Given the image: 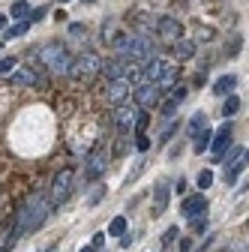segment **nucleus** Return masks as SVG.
I'll list each match as a JSON object with an SVG mask.
<instances>
[{"label":"nucleus","mask_w":249,"mask_h":252,"mask_svg":"<svg viewBox=\"0 0 249 252\" xmlns=\"http://www.w3.org/2000/svg\"><path fill=\"white\" fill-rule=\"evenodd\" d=\"M36 60L42 63L45 69H51V72H69V66H72V57H69L66 45H60V42L42 45V48L36 51Z\"/></svg>","instance_id":"f257e3e1"},{"label":"nucleus","mask_w":249,"mask_h":252,"mask_svg":"<svg viewBox=\"0 0 249 252\" xmlns=\"http://www.w3.org/2000/svg\"><path fill=\"white\" fill-rule=\"evenodd\" d=\"M24 207H27V234H33L45 225V219L51 213V201L45 195H33V198L24 201Z\"/></svg>","instance_id":"f03ea898"},{"label":"nucleus","mask_w":249,"mask_h":252,"mask_svg":"<svg viewBox=\"0 0 249 252\" xmlns=\"http://www.w3.org/2000/svg\"><path fill=\"white\" fill-rule=\"evenodd\" d=\"M105 69V63L96 57V54H78L75 60H72V66H69V75L72 78H93V75H99Z\"/></svg>","instance_id":"7ed1b4c3"},{"label":"nucleus","mask_w":249,"mask_h":252,"mask_svg":"<svg viewBox=\"0 0 249 252\" xmlns=\"http://www.w3.org/2000/svg\"><path fill=\"white\" fill-rule=\"evenodd\" d=\"M72 183H75V171L72 168H60L51 180V201L60 204V201H66L69 192H72Z\"/></svg>","instance_id":"20e7f679"},{"label":"nucleus","mask_w":249,"mask_h":252,"mask_svg":"<svg viewBox=\"0 0 249 252\" xmlns=\"http://www.w3.org/2000/svg\"><path fill=\"white\" fill-rule=\"evenodd\" d=\"M105 165H108V150H105V144H96V147H93V153L87 156L84 177H87V180L102 177V174H105Z\"/></svg>","instance_id":"39448f33"},{"label":"nucleus","mask_w":249,"mask_h":252,"mask_svg":"<svg viewBox=\"0 0 249 252\" xmlns=\"http://www.w3.org/2000/svg\"><path fill=\"white\" fill-rule=\"evenodd\" d=\"M174 78V66L168 60H162V57H153L147 66H144V81H150V84H159V81H171Z\"/></svg>","instance_id":"423d86ee"},{"label":"nucleus","mask_w":249,"mask_h":252,"mask_svg":"<svg viewBox=\"0 0 249 252\" xmlns=\"http://www.w3.org/2000/svg\"><path fill=\"white\" fill-rule=\"evenodd\" d=\"M159 99H162V90H159V84H150V81H144L138 90H135V105L141 108V111H153L159 105Z\"/></svg>","instance_id":"0eeeda50"},{"label":"nucleus","mask_w":249,"mask_h":252,"mask_svg":"<svg viewBox=\"0 0 249 252\" xmlns=\"http://www.w3.org/2000/svg\"><path fill=\"white\" fill-rule=\"evenodd\" d=\"M180 213H183L186 219H204V213H207V198H204L201 192H198V195H189V198H183Z\"/></svg>","instance_id":"6e6552de"},{"label":"nucleus","mask_w":249,"mask_h":252,"mask_svg":"<svg viewBox=\"0 0 249 252\" xmlns=\"http://www.w3.org/2000/svg\"><path fill=\"white\" fill-rule=\"evenodd\" d=\"M135 120H138V108H132V105H117V111H114V126L120 132H129L132 126H135Z\"/></svg>","instance_id":"1a4fd4ad"},{"label":"nucleus","mask_w":249,"mask_h":252,"mask_svg":"<svg viewBox=\"0 0 249 252\" xmlns=\"http://www.w3.org/2000/svg\"><path fill=\"white\" fill-rule=\"evenodd\" d=\"M156 30H159V36H162V39H168V42H177V39H180V33H183L180 21H174L171 15H162V18L156 21Z\"/></svg>","instance_id":"9d476101"},{"label":"nucleus","mask_w":249,"mask_h":252,"mask_svg":"<svg viewBox=\"0 0 249 252\" xmlns=\"http://www.w3.org/2000/svg\"><path fill=\"white\" fill-rule=\"evenodd\" d=\"M129 93H132V87H129V81H126V78L111 81V87H108V102H111V105H126Z\"/></svg>","instance_id":"9b49d317"},{"label":"nucleus","mask_w":249,"mask_h":252,"mask_svg":"<svg viewBox=\"0 0 249 252\" xmlns=\"http://www.w3.org/2000/svg\"><path fill=\"white\" fill-rule=\"evenodd\" d=\"M210 150H213V153L231 150V123H222L219 129H216V135H213V141H210Z\"/></svg>","instance_id":"f8f14e48"},{"label":"nucleus","mask_w":249,"mask_h":252,"mask_svg":"<svg viewBox=\"0 0 249 252\" xmlns=\"http://www.w3.org/2000/svg\"><path fill=\"white\" fill-rule=\"evenodd\" d=\"M12 81H15V84H30V87H42V78H39V72H36L33 66H27V69H15Z\"/></svg>","instance_id":"ddd939ff"},{"label":"nucleus","mask_w":249,"mask_h":252,"mask_svg":"<svg viewBox=\"0 0 249 252\" xmlns=\"http://www.w3.org/2000/svg\"><path fill=\"white\" fill-rule=\"evenodd\" d=\"M165 204H168V186L159 183V186H156V195H153V216L165 213Z\"/></svg>","instance_id":"4468645a"},{"label":"nucleus","mask_w":249,"mask_h":252,"mask_svg":"<svg viewBox=\"0 0 249 252\" xmlns=\"http://www.w3.org/2000/svg\"><path fill=\"white\" fill-rule=\"evenodd\" d=\"M234 84H237V78H234V75H222V78H216V81H213V93L225 96V93H231V90H234Z\"/></svg>","instance_id":"2eb2a0df"},{"label":"nucleus","mask_w":249,"mask_h":252,"mask_svg":"<svg viewBox=\"0 0 249 252\" xmlns=\"http://www.w3.org/2000/svg\"><path fill=\"white\" fill-rule=\"evenodd\" d=\"M195 54V42H189V39H177L174 42V57L177 60H186V57H192Z\"/></svg>","instance_id":"dca6fc26"},{"label":"nucleus","mask_w":249,"mask_h":252,"mask_svg":"<svg viewBox=\"0 0 249 252\" xmlns=\"http://www.w3.org/2000/svg\"><path fill=\"white\" fill-rule=\"evenodd\" d=\"M204 129H207V114H204V111L192 114V120H189V135H192V138H198Z\"/></svg>","instance_id":"f3484780"},{"label":"nucleus","mask_w":249,"mask_h":252,"mask_svg":"<svg viewBox=\"0 0 249 252\" xmlns=\"http://www.w3.org/2000/svg\"><path fill=\"white\" fill-rule=\"evenodd\" d=\"M108 234L111 237H123V234H126V216H114L111 225H108Z\"/></svg>","instance_id":"a211bd4d"},{"label":"nucleus","mask_w":249,"mask_h":252,"mask_svg":"<svg viewBox=\"0 0 249 252\" xmlns=\"http://www.w3.org/2000/svg\"><path fill=\"white\" fill-rule=\"evenodd\" d=\"M30 18H24V21H18V24H12V27H6V39H12V36H24L27 30H30Z\"/></svg>","instance_id":"6ab92c4d"},{"label":"nucleus","mask_w":249,"mask_h":252,"mask_svg":"<svg viewBox=\"0 0 249 252\" xmlns=\"http://www.w3.org/2000/svg\"><path fill=\"white\" fill-rule=\"evenodd\" d=\"M12 18H30V6H27V0H15L12 9H9Z\"/></svg>","instance_id":"aec40b11"},{"label":"nucleus","mask_w":249,"mask_h":252,"mask_svg":"<svg viewBox=\"0 0 249 252\" xmlns=\"http://www.w3.org/2000/svg\"><path fill=\"white\" fill-rule=\"evenodd\" d=\"M210 138H213V135H210V129H204V132H201V135L195 138V144H192V150H195V153H204V150L210 147Z\"/></svg>","instance_id":"412c9836"},{"label":"nucleus","mask_w":249,"mask_h":252,"mask_svg":"<svg viewBox=\"0 0 249 252\" xmlns=\"http://www.w3.org/2000/svg\"><path fill=\"white\" fill-rule=\"evenodd\" d=\"M222 111H225V117L237 114V111H240V99H237V96H228V99H225V105H222Z\"/></svg>","instance_id":"4be33fe9"},{"label":"nucleus","mask_w":249,"mask_h":252,"mask_svg":"<svg viewBox=\"0 0 249 252\" xmlns=\"http://www.w3.org/2000/svg\"><path fill=\"white\" fill-rule=\"evenodd\" d=\"M180 129V123H168L165 126V129H162V135H159V144H168L171 138H174V132Z\"/></svg>","instance_id":"5701e85b"},{"label":"nucleus","mask_w":249,"mask_h":252,"mask_svg":"<svg viewBox=\"0 0 249 252\" xmlns=\"http://www.w3.org/2000/svg\"><path fill=\"white\" fill-rule=\"evenodd\" d=\"M15 57H0V75H9L12 69H15Z\"/></svg>","instance_id":"b1692460"},{"label":"nucleus","mask_w":249,"mask_h":252,"mask_svg":"<svg viewBox=\"0 0 249 252\" xmlns=\"http://www.w3.org/2000/svg\"><path fill=\"white\" fill-rule=\"evenodd\" d=\"M210 183H213V171H207V168L198 171V189H207Z\"/></svg>","instance_id":"393cba45"},{"label":"nucleus","mask_w":249,"mask_h":252,"mask_svg":"<svg viewBox=\"0 0 249 252\" xmlns=\"http://www.w3.org/2000/svg\"><path fill=\"white\" fill-rule=\"evenodd\" d=\"M174 237H180V231H177V225H171V228H168V231L162 234V243H165V246H171V243H174Z\"/></svg>","instance_id":"a878e982"},{"label":"nucleus","mask_w":249,"mask_h":252,"mask_svg":"<svg viewBox=\"0 0 249 252\" xmlns=\"http://www.w3.org/2000/svg\"><path fill=\"white\" fill-rule=\"evenodd\" d=\"M147 123H150V117H147V114H138V120H135V132H138V135H144Z\"/></svg>","instance_id":"bb28decb"},{"label":"nucleus","mask_w":249,"mask_h":252,"mask_svg":"<svg viewBox=\"0 0 249 252\" xmlns=\"http://www.w3.org/2000/svg\"><path fill=\"white\" fill-rule=\"evenodd\" d=\"M183 99H186V87H174V90H171V102H177V105H180Z\"/></svg>","instance_id":"cd10ccee"},{"label":"nucleus","mask_w":249,"mask_h":252,"mask_svg":"<svg viewBox=\"0 0 249 252\" xmlns=\"http://www.w3.org/2000/svg\"><path fill=\"white\" fill-rule=\"evenodd\" d=\"M102 243H105V231H96V234H93V243H90V246H93V249H99Z\"/></svg>","instance_id":"c85d7f7f"},{"label":"nucleus","mask_w":249,"mask_h":252,"mask_svg":"<svg viewBox=\"0 0 249 252\" xmlns=\"http://www.w3.org/2000/svg\"><path fill=\"white\" fill-rule=\"evenodd\" d=\"M174 111H177V102H165L162 105V117H171Z\"/></svg>","instance_id":"c756f323"},{"label":"nucleus","mask_w":249,"mask_h":252,"mask_svg":"<svg viewBox=\"0 0 249 252\" xmlns=\"http://www.w3.org/2000/svg\"><path fill=\"white\" fill-rule=\"evenodd\" d=\"M135 144H138V150H147V147H150V138H147V135H138Z\"/></svg>","instance_id":"7c9ffc66"},{"label":"nucleus","mask_w":249,"mask_h":252,"mask_svg":"<svg viewBox=\"0 0 249 252\" xmlns=\"http://www.w3.org/2000/svg\"><path fill=\"white\" fill-rule=\"evenodd\" d=\"M42 15H45V6H39V9H36V12H30V21H39V18H42Z\"/></svg>","instance_id":"2f4dec72"},{"label":"nucleus","mask_w":249,"mask_h":252,"mask_svg":"<svg viewBox=\"0 0 249 252\" xmlns=\"http://www.w3.org/2000/svg\"><path fill=\"white\" fill-rule=\"evenodd\" d=\"M120 246H123V249H129V246H132V237H129V234H123V237H120Z\"/></svg>","instance_id":"473e14b6"},{"label":"nucleus","mask_w":249,"mask_h":252,"mask_svg":"<svg viewBox=\"0 0 249 252\" xmlns=\"http://www.w3.org/2000/svg\"><path fill=\"white\" fill-rule=\"evenodd\" d=\"M180 249H183V252H189V249H192V240H189V237H183V240H180Z\"/></svg>","instance_id":"72a5a7b5"},{"label":"nucleus","mask_w":249,"mask_h":252,"mask_svg":"<svg viewBox=\"0 0 249 252\" xmlns=\"http://www.w3.org/2000/svg\"><path fill=\"white\" fill-rule=\"evenodd\" d=\"M243 162H246V165H249V150H243Z\"/></svg>","instance_id":"f704fd0d"},{"label":"nucleus","mask_w":249,"mask_h":252,"mask_svg":"<svg viewBox=\"0 0 249 252\" xmlns=\"http://www.w3.org/2000/svg\"><path fill=\"white\" fill-rule=\"evenodd\" d=\"M81 252H96V249H93V246H81Z\"/></svg>","instance_id":"c9c22d12"},{"label":"nucleus","mask_w":249,"mask_h":252,"mask_svg":"<svg viewBox=\"0 0 249 252\" xmlns=\"http://www.w3.org/2000/svg\"><path fill=\"white\" fill-rule=\"evenodd\" d=\"M3 27H6V18H3V15H0V30H3Z\"/></svg>","instance_id":"e433bc0d"},{"label":"nucleus","mask_w":249,"mask_h":252,"mask_svg":"<svg viewBox=\"0 0 249 252\" xmlns=\"http://www.w3.org/2000/svg\"><path fill=\"white\" fill-rule=\"evenodd\" d=\"M60 3H69V0H60Z\"/></svg>","instance_id":"4c0bfd02"},{"label":"nucleus","mask_w":249,"mask_h":252,"mask_svg":"<svg viewBox=\"0 0 249 252\" xmlns=\"http://www.w3.org/2000/svg\"><path fill=\"white\" fill-rule=\"evenodd\" d=\"M84 3H93V0H84Z\"/></svg>","instance_id":"58836bf2"}]
</instances>
